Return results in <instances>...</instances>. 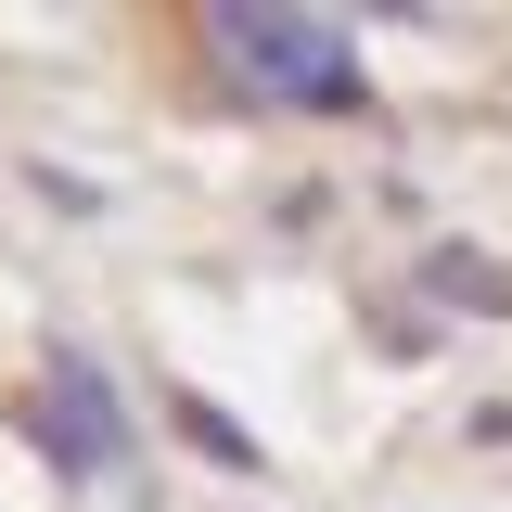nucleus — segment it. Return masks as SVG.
Instances as JSON below:
<instances>
[{"label": "nucleus", "mask_w": 512, "mask_h": 512, "mask_svg": "<svg viewBox=\"0 0 512 512\" xmlns=\"http://www.w3.org/2000/svg\"><path fill=\"white\" fill-rule=\"evenodd\" d=\"M167 436H180L192 461H218V474H269V448H256L244 423H231V410L205 397V384H180V397H167Z\"/></svg>", "instance_id": "nucleus-4"}, {"label": "nucleus", "mask_w": 512, "mask_h": 512, "mask_svg": "<svg viewBox=\"0 0 512 512\" xmlns=\"http://www.w3.org/2000/svg\"><path fill=\"white\" fill-rule=\"evenodd\" d=\"M461 436H474V448H512V397H487V410H474Z\"/></svg>", "instance_id": "nucleus-5"}, {"label": "nucleus", "mask_w": 512, "mask_h": 512, "mask_svg": "<svg viewBox=\"0 0 512 512\" xmlns=\"http://www.w3.org/2000/svg\"><path fill=\"white\" fill-rule=\"evenodd\" d=\"M13 436L52 461L64 487H116L128 461H141V423H128V397H116V372L77 346V333H52L39 346V384L13 397Z\"/></svg>", "instance_id": "nucleus-2"}, {"label": "nucleus", "mask_w": 512, "mask_h": 512, "mask_svg": "<svg viewBox=\"0 0 512 512\" xmlns=\"http://www.w3.org/2000/svg\"><path fill=\"white\" fill-rule=\"evenodd\" d=\"M192 52L231 90V116H372V64H359V26L333 13H295V0H205L192 13Z\"/></svg>", "instance_id": "nucleus-1"}, {"label": "nucleus", "mask_w": 512, "mask_h": 512, "mask_svg": "<svg viewBox=\"0 0 512 512\" xmlns=\"http://www.w3.org/2000/svg\"><path fill=\"white\" fill-rule=\"evenodd\" d=\"M410 308H461V320H512V269L487 244H423L410 256Z\"/></svg>", "instance_id": "nucleus-3"}]
</instances>
